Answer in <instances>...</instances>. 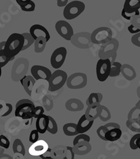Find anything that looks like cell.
Returning <instances> with one entry per match:
<instances>
[{
    "label": "cell",
    "instance_id": "1",
    "mask_svg": "<svg viewBox=\"0 0 140 159\" xmlns=\"http://www.w3.org/2000/svg\"><path fill=\"white\" fill-rule=\"evenodd\" d=\"M24 42L25 39L23 34L20 33H13L7 39L4 49L12 57V59H13L16 56H17L22 51Z\"/></svg>",
    "mask_w": 140,
    "mask_h": 159
},
{
    "label": "cell",
    "instance_id": "2",
    "mask_svg": "<svg viewBox=\"0 0 140 159\" xmlns=\"http://www.w3.org/2000/svg\"><path fill=\"white\" fill-rule=\"evenodd\" d=\"M119 47V42L116 39H112L109 42L102 44L99 51L98 56L101 59L108 58L111 63L116 61L117 51Z\"/></svg>",
    "mask_w": 140,
    "mask_h": 159
},
{
    "label": "cell",
    "instance_id": "3",
    "mask_svg": "<svg viewBox=\"0 0 140 159\" xmlns=\"http://www.w3.org/2000/svg\"><path fill=\"white\" fill-rule=\"evenodd\" d=\"M86 9V5L81 1H72L68 3L63 10V16L67 20H71L80 16Z\"/></svg>",
    "mask_w": 140,
    "mask_h": 159
},
{
    "label": "cell",
    "instance_id": "4",
    "mask_svg": "<svg viewBox=\"0 0 140 159\" xmlns=\"http://www.w3.org/2000/svg\"><path fill=\"white\" fill-rule=\"evenodd\" d=\"M67 77V74L65 71L59 69L55 71L51 74L50 78L48 80V90L51 92H54L61 89L66 84Z\"/></svg>",
    "mask_w": 140,
    "mask_h": 159
},
{
    "label": "cell",
    "instance_id": "5",
    "mask_svg": "<svg viewBox=\"0 0 140 159\" xmlns=\"http://www.w3.org/2000/svg\"><path fill=\"white\" fill-rule=\"evenodd\" d=\"M112 30L107 27H100L91 33V41L93 44H104L112 39Z\"/></svg>",
    "mask_w": 140,
    "mask_h": 159
},
{
    "label": "cell",
    "instance_id": "6",
    "mask_svg": "<svg viewBox=\"0 0 140 159\" xmlns=\"http://www.w3.org/2000/svg\"><path fill=\"white\" fill-rule=\"evenodd\" d=\"M29 69L28 60L23 57L18 58L13 65L11 71V78L14 81H20L26 75Z\"/></svg>",
    "mask_w": 140,
    "mask_h": 159
},
{
    "label": "cell",
    "instance_id": "7",
    "mask_svg": "<svg viewBox=\"0 0 140 159\" xmlns=\"http://www.w3.org/2000/svg\"><path fill=\"white\" fill-rule=\"evenodd\" d=\"M88 78L86 74L76 72L68 76L66 84L70 89H81L86 86Z\"/></svg>",
    "mask_w": 140,
    "mask_h": 159
},
{
    "label": "cell",
    "instance_id": "8",
    "mask_svg": "<svg viewBox=\"0 0 140 159\" xmlns=\"http://www.w3.org/2000/svg\"><path fill=\"white\" fill-rule=\"evenodd\" d=\"M90 36L91 34L89 32H79L74 34L70 41L75 47L81 49L90 48L93 45Z\"/></svg>",
    "mask_w": 140,
    "mask_h": 159
},
{
    "label": "cell",
    "instance_id": "9",
    "mask_svg": "<svg viewBox=\"0 0 140 159\" xmlns=\"http://www.w3.org/2000/svg\"><path fill=\"white\" fill-rule=\"evenodd\" d=\"M111 63L108 58L100 59L96 65V75L99 81L104 82L109 77Z\"/></svg>",
    "mask_w": 140,
    "mask_h": 159
},
{
    "label": "cell",
    "instance_id": "10",
    "mask_svg": "<svg viewBox=\"0 0 140 159\" xmlns=\"http://www.w3.org/2000/svg\"><path fill=\"white\" fill-rule=\"evenodd\" d=\"M67 51L65 47H59L55 50L51 56V65L54 69L58 70L65 63Z\"/></svg>",
    "mask_w": 140,
    "mask_h": 159
},
{
    "label": "cell",
    "instance_id": "11",
    "mask_svg": "<svg viewBox=\"0 0 140 159\" xmlns=\"http://www.w3.org/2000/svg\"><path fill=\"white\" fill-rule=\"evenodd\" d=\"M56 30L60 37L67 41H70L73 36L74 30L71 25L68 22L60 20L56 23Z\"/></svg>",
    "mask_w": 140,
    "mask_h": 159
},
{
    "label": "cell",
    "instance_id": "12",
    "mask_svg": "<svg viewBox=\"0 0 140 159\" xmlns=\"http://www.w3.org/2000/svg\"><path fill=\"white\" fill-rule=\"evenodd\" d=\"M31 74L36 81L42 79V80H46L48 81L52 72L48 67L42 66V65H36L32 67Z\"/></svg>",
    "mask_w": 140,
    "mask_h": 159
},
{
    "label": "cell",
    "instance_id": "13",
    "mask_svg": "<svg viewBox=\"0 0 140 159\" xmlns=\"http://www.w3.org/2000/svg\"><path fill=\"white\" fill-rule=\"evenodd\" d=\"M48 150V144L43 139L37 140L32 143L29 148V153L33 156H40L47 152Z\"/></svg>",
    "mask_w": 140,
    "mask_h": 159
},
{
    "label": "cell",
    "instance_id": "14",
    "mask_svg": "<svg viewBox=\"0 0 140 159\" xmlns=\"http://www.w3.org/2000/svg\"><path fill=\"white\" fill-rule=\"evenodd\" d=\"M29 33L34 38V40L40 36L44 37L47 40V42H48L51 39V35L48 30L44 26L39 24H35L31 26L29 28Z\"/></svg>",
    "mask_w": 140,
    "mask_h": 159
},
{
    "label": "cell",
    "instance_id": "15",
    "mask_svg": "<svg viewBox=\"0 0 140 159\" xmlns=\"http://www.w3.org/2000/svg\"><path fill=\"white\" fill-rule=\"evenodd\" d=\"M92 150L91 144L89 143V142L87 141H81L78 142L77 144L74 145L73 152L75 153V155L78 156H84L86 155L90 152Z\"/></svg>",
    "mask_w": 140,
    "mask_h": 159
},
{
    "label": "cell",
    "instance_id": "16",
    "mask_svg": "<svg viewBox=\"0 0 140 159\" xmlns=\"http://www.w3.org/2000/svg\"><path fill=\"white\" fill-rule=\"evenodd\" d=\"M101 110V104L95 103L93 105H90L88 107L85 113L86 119L88 120H95L99 117Z\"/></svg>",
    "mask_w": 140,
    "mask_h": 159
},
{
    "label": "cell",
    "instance_id": "17",
    "mask_svg": "<svg viewBox=\"0 0 140 159\" xmlns=\"http://www.w3.org/2000/svg\"><path fill=\"white\" fill-rule=\"evenodd\" d=\"M94 123V120H88L85 114L82 115L81 117L79 119L78 123H76V128L79 133H85L88 131L92 128Z\"/></svg>",
    "mask_w": 140,
    "mask_h": 159
},
{
    "label": "cell",
    "instance_id": "18",
    "mask_svg": "<svg viewBox=\"0 0 140 159\" xmlns=\"http://www.w3.org/2000/svg\"><path fill=\"white\" fill-rule=\"evenodd\" d=\"M20 81L25 92L31 96L33 87L36 84L35 79L31 75H25L20 79Z\"/></svg>",
    "mask_w": 140,
    "mask_h": 159
},
{
    "label": "cell",
    "instance_id": "19",
    "mask_svg": "<svg viewBox=\"0 0 140 159\" xmlns=\"http://www.w3.org/2000/svg\"><path fill=\"white\" fill-rule=\"evenodd\" d=\"M65 108L70 111H80L84 108V105L82 101L77 98H71L65 104Z\"/></svg>",
    "mask_w": 140,
    "mask_h": 159
},
{
    "label": "cell",
    "instance_id": "20",
    "mask_svg": "<svg viewBox=\"0 0 140 159\" xmlns=\"http://www.w3.org/2000/svg\"><path fill=\"white\" fill-rule=\"evenodd\" d=\"M36 119V123H35L36 129L39 134H44L47 131V126L49 121L48 116L43 114L37 118Z\"/></svg>",
    "mask_w": 140,
    "mask_h": 159
},
{
    "label": "cell",
    "instance_id": "21",
    "mask_svg": "<svg viewBox=\"0 0 140 159\" xmlns=\"http://www.w3.org/2000/svg\"><path fill=\"white\" fill-rule=\"evenodd\" d=\"M140 9V0H125L123 10L126 13H136Z\"/></svg>",
    "mask_w": 140,
    "mask_h": 159
},
{
    "label": "cell",
    "instance_id": "22",
    "mask_svg": "<svg viewBox=\"0 0 140 159\" xmlns=\"http://www.w3.org/2000/svg\"><path fill=\"white\" fill-rule=\"evenodd\" d=\"M120 73L122 74L125 79L128 81H132L136 78L137 73L135 70L130 65L124 64L122 65L121 69H120Z\"/></svg>",
    "mask_w": 140,
    "mask_h": 159
},
{
    "label": "cell",
    "instance_id": "23",
    "mask_svg": "<svg viewBox=\"0 0 140 159\" xmlns=\"http://www.w3.org/2000/svg\"><path fill=\"white\" fill-rule=\"evenodd\" d=\"M35 107V105L34 103H23L19 105L18 107H16L15 110V116L16 117H20L22 114L25 112L27 111H34V109Z\"/></svg>",
    "mask_w": 140,
    "mask_h": 159
},
{
    "label": "cell",
    "instance_id": "24",
    "mask_svg": "<svg viewBox=\"0 0 140 159\" xmlns=\"http://www.w3.org/2000/svg\"><path fill=\"white\" fill-rule=\"evenodd\" d=\"M122 136V131L120 128H113L108 130L105 133V138L106 141L115 142L119 140Z\"/></svg>",
    "mask_w": 140,
    "mask_h": 159
},
{
    "label": "cell",
    "instance_id": "25",
    "mask_svg": "<svg viewBox=\"0 0 140 159\" xmlns=\"http://www.w3.org/2000/svg\"><path fill=\"white\" fill-rule=\"evenodd\" d=\"M47 42H48L47 40H46V39L44 37L40 36L39 37H37V39L34 40V42L35 53H42V52L44 51Z\"/></svg>",
    "mask_w": 140,
    "mask_h": 159
},
{
    "label": "cell",
    "instance_id": "26",
    "mask_svg": "<svg viewBox=\"0 0 140 159\" xmlns=\"http://www.w3.org/2000/svg\"><path fill=\"white\" fill-rule=\"evenodd\" d=\"M63 132L67 136H76L79 133L76 128V124L75 123H67L63 125Z\"/></svg>",
    "mask_w": 140,
    "mask_h": 159
},
{
    "label": "cell",
    "instance_id": "27",
    "mask_svg": "<svg viewBox=\"0 0 140 159\" xmlns=\"http://www.w3.org/2000/svg\"><path fill=\"white\" fill-rule=\"evenodd\" d=\"M13 151L14 153H20L23 156H25V147L20 139H16L13 142Z\"/></svg>",
    "mask_w": 140,
    "mask_h": 159
},
{
    "label": "cell",
    "instance_id": "28",
    "mask_svg": "<svg viewBox=\"0 0 140 159\" xmlns=\"http://www.w3.org/2000/svg\"><path fill=\"white\" fill-rule=\"evenodd\" d=\"M103 99V95L100 93H93L89 95L86 100V105L88 106L90 105L95 103H101Z\"/></svg>",
    "mask_w": 140,
    "mask_h": 159
},
{
    "label": "cell",
    "instance_id": "29",
    "mask_svg": "<svg viewBox=\"0 0 140 159\" xmlns=\"http://www.w3.org/2000/svg\"><path fill=\"white\" fill-rule=\"evenodd\" d=\"M126 125L130 130L134 133H140V120L139 119H128L126 122Z\"/></svg>",
    "mask_w": 140,
    "mask_h": 159
},
{
    "label": "cell",
    "instance_id": "30",
    "mask_svg": "<svg viewBox=\"0 0 140 159\" xmlns=\"http://www.w3.org/2000/svg\"><path fill=\"white\" fill-rule=\"evenodd\" d=\"M11 60L12 57L5 51V49L0 50V68L4 67Z\"/></svg>",
    "mask_w": 140,
    "mask_h": 159
},
{
    "label": "cell",
    "instance_id": "31",
    "mask_svg": "<svg viewBox=\"0 0 140 159\" xmlns=\"http://www.w3.org/2000/svg\"><path fill=\"white\" fill-rule=\"evenodd\" d=\"M111 117V115L109 109L106 107V106L101 105V110H100V114L99 115V117H98L99 119H100L102 121L106 122L110 119Z\"/></svg>",
    "mask_w": 140,
    "mask_h": 159
},
{
    "label": "cell",
    "instance_id": "32",
    "mask_svg": "<svg viewBox=\"0 0 140 159\" xmlns=\"http://www.w3.org/2000/svg\"><path fill=\"white\" fill-rule=\"evenodd\" d=\"M23 36L24 37L25 42H24V46L23 47L22 51H25L26 49L29 48L32 44H34V39L32 37V36L30 34L29 32H24V33H22Z\"/></svg>",
    "mask_w": 140,
    "mask_h": 159
},
{
    "label": "cell",
    "instance_id": "33",
    "mask_svg": "<svg viewBox=\"0 0 140 159\" xmlns=\"http://www.w3.org/2000/svg\"><path fill=\"white\" fill-rule=\"evenodd\" d=\"M122 65L119 62H114L111 63V71L109 74V77H116L120 75V69H121Z\"/></svg>",
    "mask_w": 140,
    "mask_h": 159
},
{
    "label": "cell",
    "instance_id": "34",
    "mask_svg": "<svg viewBox=\"0 0 140 159\" xmlns=\"http://www.w3.org/2000/svg\"><path fill=\"white\" fill-rule=\"evenodd\" d=\"M49 118V121L48 124L47 126V131L48 133H50L52 135H55L57 133L58 130V126H57V123L53 117L51 116H48Z\"/></svg>",
    "mask_w": 140,
    "mask_h": 159
},
{
    "label": "cell",
    "instance_id": "35",
    "mask_svg": "<svg viewBox=\"0 0 140 159\" xmlns=\"http://www.w3.org/2000/svg\"><path fill=\"white\" fill-rule=\"evenodd\" d=\"M128 119H139L140 120V107L135 105L131 109L128 114Z\"/></svg>",
    "mask_w": 140,
    "mask_h": 159
},
{
    "label": "cell",
    "instance_id": "36",
    "mask_svg": "<svg viewBox=\"0 0 140 159\" xmlns=\"http://www.w3.org/2000/svg\"><path fill=\"white\" fill-rule=\"evenodd\" d=\"M90 138L89 135H88L87 134L84 133H79L78 135L75 136V138L73 140V145H75L78 143L79 142L81 141H87L90 142Z\"/></svg>",
    "mask_w": 140,
    "mask_h": 159
},
{
    "label": "cell",
    "instance_id": "37",
    "mask_svg": "<svg viewBox=\"0 0 140 159\" xmlns=\"http://www.w3.org/2000/svg\"><path fill=\"white\" fill-rule=\"evenodd\" d=\"M20 9L22 11H23L25 12H32L35 10V7H36V4L33 1H30L28 3L20 6Z\"/></svg>",
    "mask_w": 140,
    "mask_h": 159
},
{
    "label": "cell",
    "instance_id": "38",
    "mask_svg": "<svg viewBox=\"0 0 140 159\" xmlns=\"http://www.w3.org/2000/svg\"><path fill=\"white\" fill-rule=\"evenodd\" d=\"M108 128H106L104 125H101L100 127H99L97 130V135H98L99 138L101 139H102L104 141H106L105 138V133L107 132Z\"/></svg>",
    "mask_w": 140,
    "mask_h": 159
},
{
    "label": "cell",
    "instance_id": "39",
    "mask_svg": "<svg viewBox=\"0 0 140 159\" xmlns=\"http://www.w3.org/2000/svg\"><path fill=\"white\" fill-rule=\"evenodd\" d=\"M10 146V141L6 136L4 135H0V147L3 149H9Z\"/></svg>",
    "mask_w": 140,
    "mask_h": 159
},
{
    "label": "cell",
    "instance_id": "40",
    "mask_svg": "<svg viewBox=\"0 0 140 159\" xmlns=\"http://www.w3.org/2000/svg\"><path fill=\"white\" fill-rule=\"evenodd\" d=\"M140 138V133L135 134V135L132 137V138L130 141V147L133 150H136L138 149L137 146V140Z\"/></svg>",
    "mask_w": 140,
    "mask_h": 159
},
{
    "label": "cell",
    "instance_id": "41",
    "mask_svg": "<svg viewBox=\"0 0 140 159\" xmlns=\"http://www.w3.org/2000/svg\"><path fill=\"white\" fill-rule=\"evenodd\" d=\"M39 133L38 132V130L37 129L33 130L31 131V133L29 134V141L31 142V143H34V142L39 140Z\"/></svg>",
    "mask_w": 140,
    "mask_h": 159
},
{
    "label": "cell",
    "instance_id": "42",
    "mask_svg": "<svg viewBox=\"0 0 140 159\" xmlns=\"http://www.w3.org/2000/svg\"><path fill=\"white\" fill-rule=\"evenodd\" d=\"M43 114H44V109L43 108L42 106H35L34 111H33V118L37 119Z\"/></svg>",
    "mask_w": 140,
    "mask_h": 159
},
{
    "label": "cell",
    "instance_id": "43",
    "mask_svg": "<svg viewBox=\"0 0 140 159\" xmlns=\"http://www.w3.org/2000/svg\"><path fill=\"white\" fill-rule=\"evenodd\" d=\"M131 23L137 29H140V14L134 16L131 18Z\"/></svg>",
    "mask_w": 140,
    "mask_h": 159
},
{
    "label": "cell",
    "instance_id": "44",
    "mask_svg": "<svg viewBox=\"0 0 140 159\" xmlns=\"http://www.w3.org/2000/svg\"><path fill=\"white\" fill-rule=\"evenodd\" d=\"M131 42L134 46L140 47V32L137 34H134L132 37Z\"/></svg>",
    "mask_w": 140,
    "mask_h": 159
},
{
    "label": "cell",
    "instance_id": "45",
    "mask_svg": "<svg viewBox=\"0 0 140 159\" xmlns=\"http://www.w3.org/2000/svg\"><path fill=\"white\" fill-rule=\"evenodd\" d=\"M139 14H140L139 11H138L136 13H126L123 9L121 11V16H123V18H124L125 19H126V20H130L133 16H136V15H139Z\"/></svg>",
    "mask_w": 140,
    "mask_h": 159
},
{
    "label": "cell",
    "instance_id": "46",
    "mask_svg": "<svg viewBox=\"0 0 140 159\" xmlns=\"http://www.w3.org/2000/svg\"><path fill=\"white\" fill-rule=\"evenodd\" d=\"M6 107H7V110L5 111V113L2 115V117H5L9 116V114H11L12 111H13V106L10 103H6Z\"/></svg>",
    "mask_w": 140,
    "mask_h": 159
},
{
    "label": "cell",
    "instance_id": "47",
    "mask_svg": "<svg viewBox=\"0 0 140 159\" xmlns=\"http://www.w3.org/2000/svg\"><path fill=\"white\" fill-rule=\"evenodd\" d=\"M104 126H105L106 128H108V130L113 129V128H120V126L119 124H118L117 123H114V122L106 123V124L104 125Z\"/></svg>",
    "mask_w": 140,
    "mask_h": 159
},
{
    "label": "cell",
    "instance_id": "48",
    "mask_svg": "<svg viewBox=\"0 0 140 159\" xmlns=\"http://www.w3.org/2000/svg\"><path fill=\"white\" fill-rule=\"evenodd\" d=\"M128 30L129 32H130V33H131V34H137V33H138V32H140V29L136 28V27H134L132 24L128 26Z\"/></svg>",
    "mask_w": 140,
    "mask_h": 159
},
{
    "label": "cell",
    "instance_id": "49",
    "mask_svg": "<svg viewBox=\"0 0 140 159\" xmlns=\"http://www.w3.org/2000/svg\"><path fill=\"white\" fill-rule=\"evenodd\" d=\"M21 118L23 119H29L33 118V111H27L25 112L23 114H22Z\"/></svg>",
    "mask_w": 140,
    "mask_h": 159
},
{
    "label": "cell",
    "instance_id": "50",
    "mask_svg": "<svg viewBox=\"0 0 140 159\" xmlns=\"http://www.w3.org/2000/svg\"><path fill=\"white\" fill-rule=\"evenodd\" d=\"M69 0H57V5L59 7H65L68 4Z\"/></svg>",
    "mask_w": 140,
    "mask_h": 159
},
{
    "label": "cell",
    "instance_id": "51",
    "mask_svg": "<svg viewBox=\"0 0 140 159\" xmlns=\"http://www.w3.org/2000/svg\"><path fill=\"white\" fill-rule=\"evenodd\" d=\"M26 102H29V103H33L32 101H31L29 99H22L18 101V102L16 103V107H18L19 105H20V104H23V103H26Z\"/></svg>",
    "mask_w": 140,
    "mask_h": 159
},
{
    "label": "cell",
    "instance_id": "52",
    "mask_svg": "<svg viewBox=\"0 0 140 159\" xmlns=\"http://www.w3.org/2000/svg\"><path fill=\"white\" fill-rule=\"evenodd\" d=\"M17 4L19 5V6H23V5L27 3H28L29 2L31 1V0H16Z\"/></svg>",
    "mask_w": 140,
    "mask_h": 159
},
{
    "label": "cell",
    "instance_id": "53",
    "mask_svg": "<svg viewBox=\"0 0 140 159\" xmlns=\"http://www.w3.org/2000/svg\"><path fill=\"white\" fill-rule=\"evenodd\" d=\"M67 151H69V152H70V153H71V156H72V157H71V158H72V159H74V158H75V153H74V152H73V147H70V146H68V147H67Z\"/></svg>",
    "mask_w": 140,
    "mask_h": 159
},
{
    "label": "cell",
    "instance_id": "54",
    "mask_svg": "<svg viewBox=\"0 0 140 159\" xmlns=\"http://www.w3.org/2000/svg\"><path fill=\"white\" fill-rule=\"evenodd\" d=\"M5 43H6V41H3V42H0V50H3V49H4Z\"/></svg>",
    "mask_w": 140,
    "mask_h": 159
},
{
    "label": "cell",
    "instance_id": "55",
    "mask_svg": "<svg viewBox=\"0 0 140 159\" xmlns=\"http://www.w3.org/2000/svg\"><path fill=\"white\" fill-rule=\"evenodd\" d=\"M137 96H138V98L140 99V86L137 88Z\"/></svg>",
    "mask_w": 140,
    "mask_h": 159
},
{
    "label": "cell",
    "instance_id": "56",
    "mask_svg": "<svg viewBox=\"0 0 140 159\" xmlns=\"http://www.w3.org/2000/svg\"><path fill=\"white\" fill-rule=\"evenodd\" d=\"M136 144H137V148H138V149H140V138H139L137 140Z\"/></svg>",
    "mask_w": 140,
    "mask_h": 159
},
{
    "label": "cell",
    "instance_id": "57",
    "mask_svg": "<svg viewBox=\"0 0 140 159\" xmlns=\"http://www.w3.org/2000/svg\"><path fill=\"white\" fill-rule=\"evenodd\" d=\"M136 106H137V107H140V100L138 101V102H137V103L136 104Z\"/></svg>",
    "mask_w": 140,
    "mask_h": 159
},
{
    "label": "cell",
    "instance_id": "58",
    "mask_svg": "<svg viewBox=\"0 0 140 159\" xmlns=\"http://www.w3.org/2000/svg\"><path fill=\"white\" fill-rule=\"evenodd\" d=\"M2 68H0V77H1V76H2Z\"/></svg>",
    "mask_w": 140,
    "mask_h": 159
}]
</instances>
